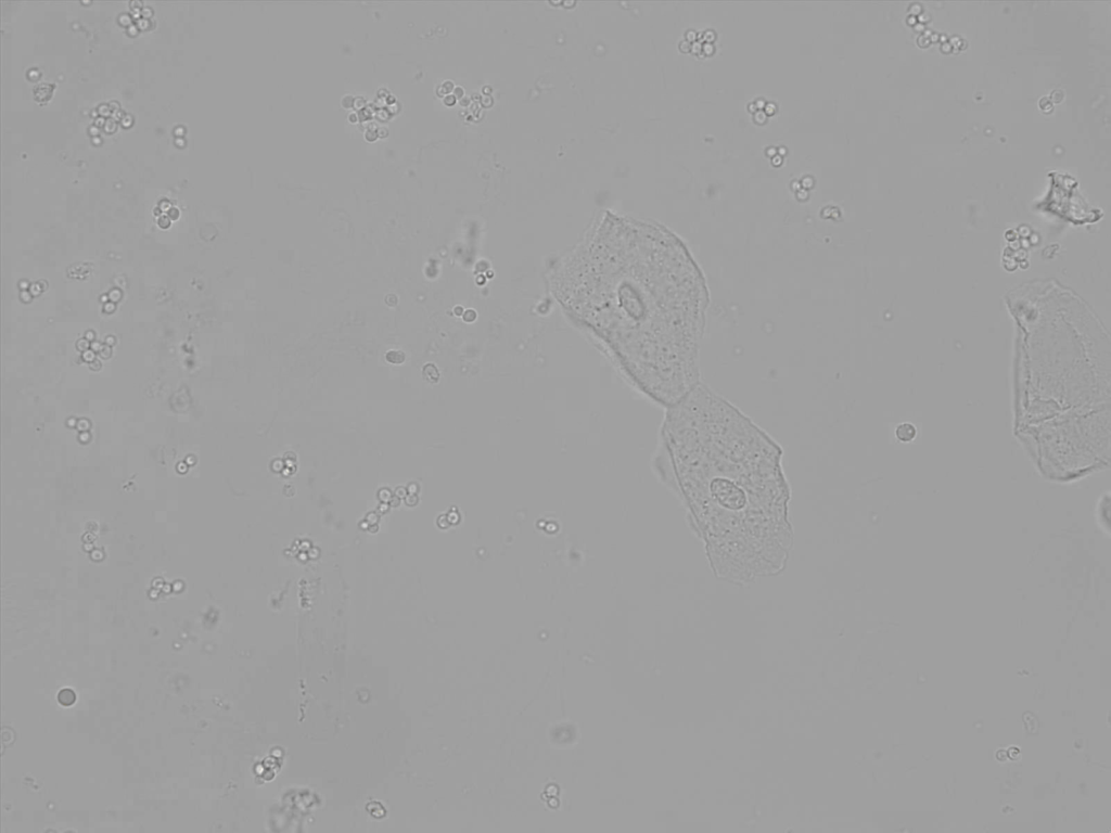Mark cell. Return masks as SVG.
Masks as SVG:
<instances>
[{
	"mask_svg": "<svg viewBox=\"0 0 1111 833\" xmlns=\"http://www.w3.org/2000/svg\"><path fill=\"white\" fill-rule=\"evenodd\" d=\"M551 289L655 401L669 408L700 383L708 290L687 247L665 229L606 218L553 269Z\"/></svg>",
	"mask_w": 1111,
	"mask_h": 833,
	"instance_id": "1",
	"label": "cell"
},
{
	"mask_svg": "<svg viewBox=\"0 0 1111 833\" xmlns=\"http://www.w3.org/2000/svg\"><path fill=\"white\" fill-rule=\"evenodd\" d=\"M662 437L714 575L744 585L781 574L794 533L778 443L701 382L667 408Z\"/></svg>",
	"mask_w": 1111,
	"mask_h": 833,
	"instance_id": "2",
	"label": "cell"
},
{
	"mask_svg": "<svg viewBox=\"0 0 1111 833\" xmlns=\"http://www.w3.org/2000/svg\"><path fill=\"white\" fill-rule=\"evenodd\" d=\"M916 428L910 423H902L895 430V435L901 441L907 443L915 438Z\"/></svg>",
	"mask_w": 1111,
	"mask_h": 833,
	"instance_id": "3",
	"label": "cell"
},
{
	"mask_svg": "<svg viewBox=\"0 0 1111 833\" xmlns=\"http://www.w3.org/2000/svg\"><path fill=\"white\" fill-rule=\"evenodd\" d=\"M58 701L64 706L73 705L76 701V695L71 689H63L58 694Z\"/></svg>",
	"mask_w": 1111,
	"mask_h": 833,
	"instance_id": "4",
	"label": "cell"
}]
</instances>
